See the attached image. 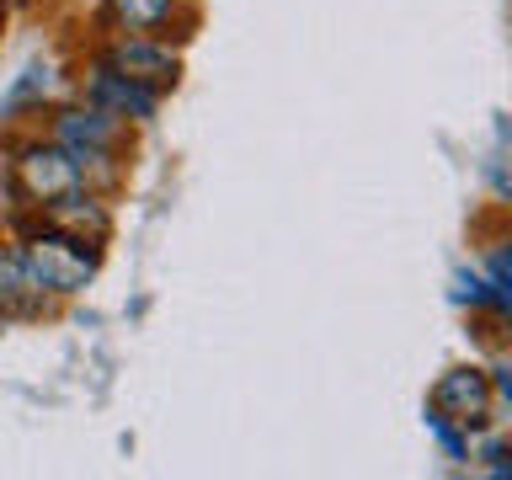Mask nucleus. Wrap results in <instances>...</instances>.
<instances>
[{"mask_svg": "<svg viewBox=\"0 0 512 480\" xmlns=\"http://www.w3.org/2000/svg\"><path fill=\"white\" fill-rule=\"evenodd\" d=\"M176 0H107V16L118 22L123 32H139V38H150L171 22Z\"/></svg>", "mask_w": 512, "mask_h": 480, "instance_id": "1a4fd4ad", "label": "nucleus"}, {"mask_svg": "<svg viewBox=\"0 0 512 480\" xmlns=\"http://www.w3.org/2000/svg\"><path fill=\"white\" fill-rule=\"evenodd\" d=\"M486 278H491L496 288H507V294H512V267H507V246H491V267H486Z\"/></svg>", "mask_w": 512, "mask_h": 480, "instance_id": "f8f14e48", "label": "nucleus"}, {"mask_svg": "<svg viewBox=\"0 0 512 480\" xmlns=\"http://www.w3.org/2000/svg\"><path fill=\"white\" fill-rule=\"evenodd\" d=\"M427 432H432V438H438V448H443L448 459H464V454H470V432H459L454 422H448V416L427 411Z\"/></svg>", "mask_w": 512, "mask_h": 480, "instance_id": "9b49d317", "label": "nucleus"}, {"mask_svg": "<svg viewBox=\"0 0 512 480\" xmlns=\"http://www.w3.org/2000/svg\"><path fill=\"white\" fill-rule=\"evenodd\" d=\"M48 214H54V224H59V230H70V235H80V240H107V230H112L107 208L96 203L86 187H75L70 198L48 203Z\"/></svg>", "mask_w": 512, "mask_h": 480, "instance_id": "6e6552de", "label": "nucleus"}, {"mask_svg": "<svg viewBox=\"0 0 512 480\" xmlns=\"http://www.w3.org/2000/svg\"><path fill=\"white\" fill-rule=\"evenodd\" d=\"M486 470H491V475H512V464H507V443H486Z\"/></svg>", "mask_w": 512, "mask_h": 480, "instance_id": "ddd939ff", "label": "nucleus"}, {"mask_svg": "<svg viewBox=\"0 0 512 480\" xmlns=\"http://www.w3.org/2000/svg\"><path fill=\"white\" fill-rule=\"evenodd\" d=\"M48 310V294L32 283V272L22 262V251H0V315L32 320Z\"/></svg>", "mask_w": 512, "mask_h": 480, "instance_id": "0eeeda50", "label": "nucleus"}, {"mask_svg": "<svg viewBox=\"0 0 512 480\" xmlns=\"http://www.w3.org/2000/svg\"><path fill=\"white\" fill-rule=\"evenodd\" d=\"M118 139H123V118H112V112L96 107V102L91 107H70V112L54 118V144L80 166V176L107 166V160L118 155Z\"/></svg>", "mask_w": 512, "mask_h": 480, "instance_id": "f03ea898", "label": "nucleus"}, {"mask_svg": "<svg viewBox=\"0 0 512 480\" xmlns=\"http://www.w3.org/2000/svg\"><path fill=\"white\" fill-rule=\"evenodd\" d=\"M454 299L470 304V310H480V304H486V310H496V315L512 310V294H507V288H496L480 267H459V272H454Z\"/></svg>", "mask_w": 512, "mask_h": 480, "instance_id": "9d476101", "label": "nucleus"}, {"mask_svg": "<svg viewBox=\"0 0 512 480\" xmlns=\"http://www.w3.org/2000/svg\"><path fill=\"white\" fill-rule=\"evenodd\" d=\"M496 384H491V374L486 368H448V374L438 379V390H432V411L438 416H448L459 432H486L491 422H496Z\"/></svg>", "mask_w": 512, "mask_h": 480, "instance_id": "7ed1b4c3", "label": "nucleus"}, {"mask_svg": "<svg viewBox=\"0 0 512 480\" xmlns=\"http://www.w3.org/2000/svg\"><path fill=\"white\" fill-rule=\"evenodd\" d=\"M80 182H86V176H80V166L59 150V144H43L38 139V144H27V150L16 155V187H22L38 208L70 198Z\"/></svg>", "mask_w": 512, "mask_h": 480, "instance_id": "20e7f679", "label": "nucleus"}, {"mask_svg": "<svg viewBox=\"0 0 512 480\" xmlns=\"http://www.w3.org/2000/svg\"><path fill=\"white\" fill-rule=\"evenodd\" d=\"M22 262H27L32 283H38L43 294L70 299L96 278V240H80V235L54 224V230H38V235L22 240Z\"/></svg>", "mask_w": 512, "mask_h": 480, "instance_id": "f257e3e1", "label": "nucleus"}, {"mask_svg": "<svg viewBox=\"0 0 512 480\" xmlns=\"http://www.w3.org/2000/svg\"><path fill=\"white\" fill-rule=\"evenodd\" d=\"M107 70L112 75H123V80H134V86H144V91H171L176 86V75H182V59L171 54V48H160L155 38H123V43H112L107 48Z\"/></svg>", "mask_w": 512, "mask_h": 480, "instance_id": "39448f33", "label": "nucleus"}, {"mask_svg": "<svg viewBox=\"0 0 512 480\" xmlns=\"http://www.w3.org/2000/svg\"><path fill=\"white\" fill-rule=\"evenodd\" d=\"M91 102H96V107H107L112 118L150 123V118H155V107H160V96H155V91H144V86H134V80H123V75H112L107 64H96V75H91Z\"/></svg>", "mask_w": 512, "mask_h": 480, "instance_id": "423d86ee", "label": "nucleus"}]
</instances>
